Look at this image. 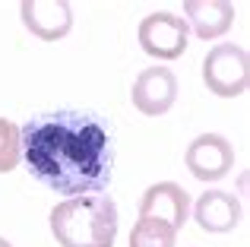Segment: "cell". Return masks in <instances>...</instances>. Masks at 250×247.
Masks as SVG:
<instances>
[{
	"label": "cell",
	"instance_id": "obj_10",
	"mask_svg": "<svg viewBox=\"0 0 250 247\" xmlns=\"http://www.w3.org/2000/svg\"><path fill=\"white\" fill-rule=\"evenodd\" d=\"M187 29L200 41H215L234 25V3L228 0H187Z\"/></svg>",
	"mask_w": 250,
	"mask_h": 247
},
{
	"label": "cell",
	"instance_id": "obj_13",
	"mask_svg": "<svg viewBox=\"0 0 250 247\" xmlns=\"http://www.w3.org/2000/svg\"><path fill=\"white\" fill-rule=\"evenodd\" d=\"M0 247H13L10 241H6V238H0Z\"/></svg>",
	"mask_w": 250,
	"mask_h": 247
},
{
	"label": "cell",
	"instance_id": "obj_3",
	"mask_svg": "<svg viewBox=\"0 0 250 247\" xmlns=\"http://www.w3.org/2000/svg\"><path fill=\"white\" fill-rule=\"evenodd\" d=\"M203 82L219 99H241L250 86V54L241 44H215L203 57Z\"/></svg>",
	"mask_w": 250,
	"mask_h": 247
},
{
	"label": "cell",
	"instance_id": "obj_8",
	"mask_svg": "<svg viewBox=\"0 0 250 247\" xmlns=\"http://www.w3.org/2000/svg\"><path fill=\"white\" fill-rule=\"evenodd\" d=\"M190 216V193L184 190L177 181H159V184L146 187L140 197V219H159V222L181 228Z\"/></svg>",
	"mask_w": 250,
	"mask_h": 247
},
{
	"label": "cell",
	"instance_id": "obj_1",
	"mask_svg": "<svg viewBox=\"0 0 250 247\" xmlns=\"http://www.w3.org/2000/svg\"><path fill=\"white\" fill-rule=\"evenodd\" d=\"M22 130V159L44 187L61 197L102 193L111 184V136L95 118L63 111L48 114Z\"/></svg>",
	"mask_w": 250,
	"mask_h": 247
},
{
	"label": "cell",
	"instance_id": "obj_9",
	"mask_svg": "<svg viewBox=\"0 0 250 247\" xmlns=\"http://www.w3.org/2000/svg\"><path fill=\"white\" fill-rule=\"evenodd\" d=\"M196 225L209 235H228L241 225V200L225 190H203L190 203Z\"/></svg>",
	"mask_w": 250,
	"mask_h": 247
},
{
	"label": "cell",
	"instance_id": "obj_6",
	"mask_svg": "<svg viewBox=\"0 0 250 247\" xmlns=\"http://www.w3.org/2000/svg\"><path fill=\"white\" fill-rule=\"evenodd\" d=\"M130 99H133V108L140 114H146V118H162L177 102V76L171 73L168 67H162V63L146 67L133 80Z\"/></svg>",
	"mask_w": 250,
	"mask_h": 247
},
{
	"label": "cell",
	"instance_id": "obj_12",
	"mask_svg": "<svg viewBox=\"0 0 250 247\" xmlns=\"http://www.w3.org/2000/svg\"><path fill=\"white\" fill-rule=\"evenodd\" d=\"M22 162V130L10 118H0V174L13 171Z\"/></svg>",
	"mask_w": 250,
	"mask_h": 247
},
{
	"label": "cell",
	"instance_id": "obj_7",
	"mask_svg": "<svg viewBox=\"0 0 250 247\" xmlns=\"http://www.w3.org/2000/svg\"><path fill=\"white\" fill-rule=\"evenodd\" d=\"M19 19L25 32L42 41H61L73 29V3L70 0H25L19 3Z\"/></svg>",
	"mask_w": 250,
	"mask_h": 247
},
{
	"label": "cell",
	"instance_id": "obj_5",
	"mask_svg": "<svg viewBox=\"0 0 250 247\" xmlns=\"http://www.w3.org/2000/svg\"><path fill=\"white\" fill-rule=\"evenodd\" d=\"M184 165L196 181H222L234 168V146L222 133H200L184 152Z\"/></svg>",
	"mask_w": 250,
	"mask_h": 247
},
{
	"label": "cell",
	"instance_id": "obj_11",
	"mask_svg": "<svg viewBox=\"0 0 250 247\" xmlns=\"http://www.w3.org/2000/svg\"><path fill=\"white\" fill-rule=\"evenodd\" d=\"M177 231L159 219H136L130 231V247H174Z\"/></svg>",
	"mask_w": 250,
	"mask_h": 247
},
{
	"label": "cell",
	"instance_id": "obj_2",
	"mask_svg": "<svg viewBox=\"0 0 250 247\" xmlns=\"http://www.w3.org/2000/svg\"><path fill=\"white\" fill-rule=\"evenodd\" d=\"M48 225L61 247H114L117 206L102 193L67 197L51 209Z\"/></svg>",
	"mask_w": 250,
	"mask_h": 247
},
{
	"label": "cell",
	"instance_id": "obj_4",
	"mask_svg": "<svg viewBox=\"0 0 250 247\" xmlns=\"http://www.w3.org/2000/svg\"><path fill=\"white\" fill-rule=\"evenodd\" d=\"M136 38H140V48L149 57H155V61H177L187 51L190 29L174 13H149L140 22V29H136Z\"/></svg>",
	"mask_w": 250,
	"mask_h": 247
}]
</instances>
